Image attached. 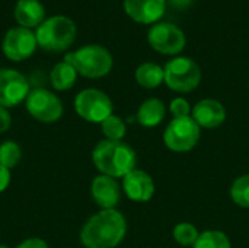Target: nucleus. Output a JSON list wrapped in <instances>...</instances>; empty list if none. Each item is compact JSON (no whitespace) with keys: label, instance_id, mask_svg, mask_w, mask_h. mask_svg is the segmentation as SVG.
Instances as JSON below:
<instances>
[{"label":"nucleus","instance_id":"nucleus-22","mask_svg":"<svg viewBox=\"0 0 249 248\" xmlns=\"http://www.w3.org/2000/svg\"><path fill=\"white\" fill-rule=\"evenodd\" d=\"M231 197L235 205L249 209V174L238 177L231 187Z\"/></svg>","mask_w":249,"mask_h":248},{"label":"nucleus","instance_id":"nucleus-20","mask_svg":"<svg viewBox=\"0 0 249 248\" xmlns=\"http://www.w3.org/2000/svg\"><path fill=\"white\" fill-rule=\"evenodd\" d=\"M194 248H231V240L229 237L217 229H209L198 235Z\"/></svg>","mask_w":249,"mask_h":248},{"label":"nucleus","instance_id":"nucleus-16","mask_svg":"<svg viewBox=\"0 0 249 248\" xmlns=\"http://www.w3.org/2000/svg\"><path fill=\"white\" fill-rule=\"evenodd\" d=\"M15 19L19 26L38 28L45 20V9L39 0H18L15 6Z\"/></svg>","mask_w":249,"mask_h":248},{"label":"nucleus","instance_id":"nucleus-10","mask_svg":"<svg viewBox=\"0 0 249 248\" xmlns=\"http://www.w3.org/2000/svg\"><path fill=\"white\" fill-rule=\"evenodd\" d=\"M38 47L35 32L23 28V26H15L10 28L1 42V50L6 58L12 61H23L29 58Z\"/></svg>","mask_w":249,"mask_h":248},{"label":"nucleus","instance_id":"nucleus-3","mask_svg":"<svg viewBox=\"0 0 249 248\" xmlns=\"http://www.w3.org/2000/svg\"><path fill=\"white\" fill-rule=\"evenodd\" d=\"M64 61L71 64L77 75H82L88 79H99L107 76L112 69V56L102 45H85L76 51L67 53Z\"/></svg>","mask_w":249,"mask_h":248},{"label":"nucleus","instance_id":"nucleus-21","mask_svg":"<svg viewBox=\"0 0 249 248\" xmlns=\"http://www.w3.org/2000/svg\"><path fill=\"white\" fill-rule=\"evenodd\" d=\"M22 159V149L13 140H6L0 145V165L12 170Z\"/></svg>","mask_w":249,"mask_h":248},{"label":"nucleus","instance_id":"nucleus-8","mask_svg":"<svg viewBox=\"0 0 249 248\" xmlns=\"http://www.w3.org/2000/svg\"><path fill=\"white\" fill-rule=\"evenodd\" d=\"M25 105L31 117L45 124L55 123L63 115L61 99L54 92L44 88L32 89L25 99Z\"/></svg>","mask_w":249,"mask_h":248},{"label":"nucleus","instance_id":"nucleus-23","mask_svg":"<svg viewBox=\"0 0 249 248\" xmlns=\"http://www.w3.org/2000/svg\"><path fill=\"white\" fill-rule=\"evenodd\" d=\"M101 129H102L104 136L108 140H123L127 133L125 123L118 115H114V114L101 123Z\"/></svg>","mask_w":249,"mask_h":248},{"label":"nucleus","instance_id":"nucleus-14","mask_svg":"<svg viewBox=\"0 0 249 248\" xmlns=\"http://www.w3.org/2000/svg\"><path fill=\"white\" fill-rule=\"evenodd\" d=\"M191 117L200 126V129H216L225 123L226 110L217 99L206 98L193 107Z\"/></svg>","mask_w":249,"mask_h":248},{"label":"nucleus","instance_id":"nucleus-2","mask_svg":"<svg viewBox=\"0 0 249 248\" xmlns=\"http://www.w3.org/2000/svg\"><path fill=\"white\" fill-rule=\"evenodd\" d=\"M92 161L96 170L112 178H124L136 170L137 156L134 149L123 140H101L93 152Z\"/></svg>","mask_w":249,"mask_h":248},{"label":"nucleus","instance_id":"nucleus-17","mask_svg":"<svg viewBox=\"0 0 249 248\" xmlns=\"http://www.w3.org/2000/svg\"><path fill=\"white\" fill-rule=\"evenodd\" d=\"M166 114V107L165 104L158 99V98H150L146 99L137 111V121L143 126V127H156L159 126Z\"/></svg>","mask_w":249,"mask_h":248},{"label":"nucleus","instance_id":"nucleus-18","mask_svg":"<svg viewBox=\"0 0 249 248\" xmlns=\"http://www.w3.org/2000/svg\"><path fill=\"white\" fill-rule=\"evenodd\" d=\"M136 80L142 88L146 89H155L158 88L160 83L165 82V72L163 67H160L156 63L147 61L140 64L136 69Z\"/></svg>","mask_w":249,"mask_h":248},{"label":"nucleus","instance_id":"nucleus-29","mask_svg":"<svg viewBox=\"0 0 249 248\" xmlns=\"http://www.w3.org/2000/svg\"><path fill=\"white\" fill-rule=\"evenodd\" d=\"M172 7H175V9H178V10H185V9H188L190 6H193V3L196 1V0H166Z\"/></svg>","mask_w":249,"mask_h":248},{"label":"nucleus","instance_id":"nucleus-26","mask_svg":"<svg viewBox=\"0 0 249 248\" xmlns=\"http://www.w3.org/2000/svg\"><path fill=\"white\" fill-rule=\"evenodd\" d=\"M15 248H50L48 244L41 240V238H28L25 241H22L20 244H18Z\"/></svg>","mask_w":249,"mask_h":248},{"label":"nucleus","instance_id":"nucleus-28","mask_svg":"<svg viewBox=\"0 0 249 248\" xmlns=\"http://www.w3.org/2000/svg\"><path fill=\"white\" fill-rule=\"evenodd\" d=\"M10 184V170L0 165V193H3Z\"/></svg>","mask_w":249,"mask_h":248},{"label":"nucleus","instance_id":"nucleus-25","mask_svg":"<svg viewBox=\"0 0 249 248\" xmlns=\"http://www.w3.org/2000/svg\"><path fill=\"white\" fill-rule=\"evenodd\" d=\"M169 111L174 118H184L191 115V105L185 98H174L169 104Z\"/></svg>","mask_w":249,"mask_h":248},{"label":"nucleus","instance_id":"nucleus-12","mask_svg":"<svg viewBox=\"0 0 249 248\" xmlns=\"http://www.w3.org/2000/svg\"><path fill=\"white\" fill-rule=\"evenodd\" d=\"M123 190L130 200L136 203H146L155 194V183L147 172L133 170L123 178Z\"/></svg>","mask_w":249,"mask_h":248},{"label":"nucleus","instance_id":"nucleus-27","mask_svg":"<svg viewBox=\"0 0 249 248\" xmlns=\"http://www.w3.org/2000/svg\"><path fill=\"white\" fill-rule=\"evenodd\" d=\"M10 124H12L10 113L7 111V108L0 105V133H4L6 130H9Z\"/></svg>","mask_w":249,"mask_h":248},{"label":"nucleus","instance_id":"nucleus-19","mask_svg":"<svg viewBox=\"0 0 249 248\" xmlns=\"http://www.w3.org/2000/svg\"><path fill=\"white\" fill-rule=\"evenodd\" d=\"M76 79H77L76 69L64 60L57 63L50 72V82L55 91H67L73 88Z\"/></svg>","mask_w":249,"mask_h":248},{"label":"nucleus","instance_id":"nucleus-7","mask_svg":"<svg viewBox=\"0 0 249 248\" xmlns=\"http://www.w3.org/2000/svg\"><path fill=\"white\" fill-rule=\"evenodd\" d=\"M201 136L200 126L193 117L172 118L163 132V143L172 152H188L196 148Z\"/></svg>","mask_w":249,"mask_h":248},{"label":"nucleus","instance_id":"nucleus-11","mask_svg":"<svg viewBox=\"0 0 249 248\" xmlns=\"http://www.w3.org/2000/svg\"><path fill=\"white\" fill-rule=\"evenodd\" d=\"M31 92L28 79L15 69H0V105L13 108Z\"/></svg>","mask_w":249,"mask_h":248},{"label":"nucleus","instance_id":"nucleus-15","mask_svg":"<svg viewBox=\"0 0 249 248\" xmlns=\"http://www.w3.org/2000/svg\"><path fill=\"white\" fill-rule=\"evenodd\" d=\"M90 194L95 203L102 209H115L121 197V187L117 178L109 175H96L90 184Z\"/></svg>","mask_w":249,"mask_h":248},{"label":"nucleus","instance_id":"nucleus-9","mask_svg":"<svg viewBox=\"0 0 249 248\" xmlns=\"http://www.w3.org/2000/svg\"><path fill=\"white\" fill-rule=\"evenodd\" d=\"M150 47L160 54H178L185 48V35L181 28L171 22H158L147 32Z\"/></svg>","mask_w":249,"mask_h":248},{"label":"nucleus","instance_id":"nucleus-5","mask_svg":"<svg viewBox=\"0 0 249 248\" xmlns=\"http://www.w3.org/2000/svg\"><path fill=\"white\" fill-rule=\"evenodd\" d=\"M165 83L175 92H191L201 82V69L190 57H175L165 67Z\"/></svg>","mask_w":249,"mask_h":248},{"label":"nucleus","instance_id":"nucleus-24","mask_svg":"<svg viewBox=\"0 0 249 248\" xmlns=\"http://www.w3.org/2000/svg\"><path fill=\"white\" fill-rule=\"evenodd\" d=\"M172 235H174V240L179 246L191 247V246L196 244L200 232H198V229L193 224H190V222H181V224L175 225Z\"/></svg>","mask_w":249,"mask_h":248},{"label":"nucleus","instance_id":"nucleus-30","mask_svg":"<svg viewBox=\"0 0 249 248\" xmlns=\"http://www.w3.org/2000/svg\"><path fill=\"white\" fill-rule=\"evenodd\" d=\"M0 248H10V247H7L6 244H0Z\"/></svg>","mask_w":249,"mask_h":248},{"label":"nucleus","instance_id":"nucleus-4","mask_svg":"<svg viewBox=\"0 0 249 248\" xmlns=\"http://www.w3.org/2000/svg\"><path fill=\"white\" fill-rule=\"evenodd\" d=\"M76 34V23L64 15L47 18L35 31L38 45L47 51H66L74 42Z\"/></svg>","mask_w":249,"mask_h":248},{"label":"nucleus","instance_id":"nucleus-1","mask_svg":"<svg viewBox=\"0 0 249 248\" xmlns=\"http://www.w3.org/2000/svg\"><path fill=\"white\" fill-rule=\"evenodd\" d=\"M127 234V221L117 209H102L90 216L80 231L86 248H115Z\"/></svg>","mask_w":249,"mask_h":248},{"label":"nucleus","instance_id":"nucleus-6","mask_svg":"<svg viewBox=\"0 0 249 248\" xmlns=\"http://www.w3.org/2000/svg\"><path fill=\"white\" fill-rule=\"evenodd\" d=\"M74 110L85 121L101 124L109 115H112L114 107L111 98L105 92L95 88H88L76 95Z\"/></svg>","mask_w":249,"mask_h":248},{"label":"nucleus","instance_id":"nucleus-13","mask_svg":"<svg viewBox=\"0 0 249 248\" xmlns=\"http://www.w3.org/2000/svg\"><path fill=\"white\" fill-rule=\"evenodd\" d=\"M124 10L139 23H158L165 15L166 0H124Z\"/></svg>","mask_w":249,"mask_h":248}]
</instances>
